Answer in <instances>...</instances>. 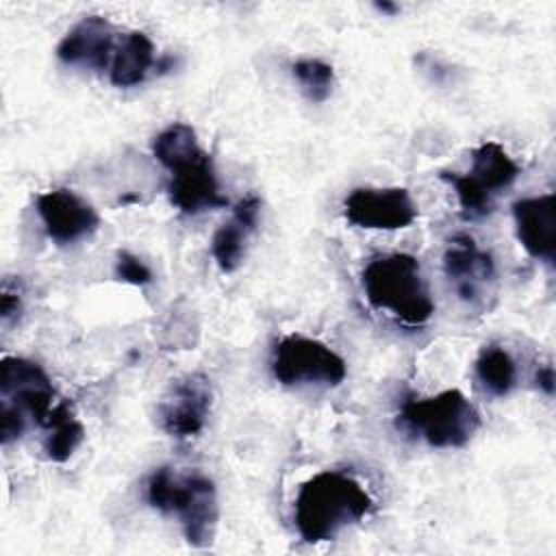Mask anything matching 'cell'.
Returning a JSON list of instances; mask_svg holds the SVG:
<instances>
[{
	"label": "cell",
	"mask_w": 556,
	"mask_h": 556,
	"mask_svg": "<svg viewBox=\"0 0 556 556\" xmlns=\"http://www.w3.org/2000/svg\"><path fill=\"white\" fill-rule=\"evenodd\" d=\"M371 510V497L358 480L343 471H319L302 482L293 517L306 543L330 541Z\"/></svg>",
	"instance_id": "obj_1"
},
{
	"label": "cell",
	"mask_w": 556,
	"mask_h": 556,
	"mask_svg": "<svg viewBox=\"0 0 556 556\" xmlns=\"http://www.w3.org/2000/svg\"><path fill=\"white\" fill-rule=\"evenodd\" d=\"M146 497L152 508L178 517L189 545L202 549L213 543L219 504L211 478L202 473L180 476L169 467H159L146 482Z\"/></svg>",
	"instance_id": "obj_2"
},
{
	"label": "cell",
	"mask_w": 556,
	"mask_h": 556,
	"mask_svg": "<svg viewBox=\"0 0 556 556\" xmlns=\"http://www.w3.org/2000/svg\"><path fill=\"white\" fill-rule=\"evenodd\" d=\"M363 289L374 308L391 313L406 326H421L434 313L419 261L410 254L395 252L374 258L363 269Z\"/></svg>",
	"instance_id": "obj_3"
},
{
	"label": "cell",
	"mask_w": 556,
	"mask_h": 556,
	"mask_svg": "<svg viewBox=\"0 0 556 556\" xmlns=\"http://www.w3.org/2000/svg\"><path fill=\"white\" fill-rule=\"evenodd\" d=\"M397 424L421 437L432 447H463L480 428V413L458 389L432 397H408L402 404Z\"/></svg>",
	"instance_id": "obj_4"
},
{
	"label": "cell",
	"mask_w": 556,
	"mask_h": 556,
	"mask_svg": "<svg viewBox=\"0 0 556 556\" xmlns=\"http://www.w3.org/2000/svg\"><path fill=\"white\" fill-rule=\"evenodd\" d=\"M271 374L285 387H337L345 380L348 367L345 361L326 343L302 334H287L274 348Z\"/></svg>",
	"instance_id": "obj_5"
},
{
	"label": "cell",
	"mask_w": 556,
	"mask_h": 556,
	"mask_svg": "<svg viewBox=\"0 0 556 556\" xmlns=\"http://www.w3.org/2000/svg\"><path fill=\"white\" fill-rule=\"evenodd\" d=\"M213 387L204 374H187L169 384L159 404L161 428L176 437H195L211 413Z\"/></svg>",
	"instance_id": "obj_6"
},
{
	"label": "cell",
	"mask_w": 556,
	"mask_h": 556,
	"mask_svg": "<svg viewBox=\"0 0 556 556\" xmlns=\"http://www.w3.org/2000/svg\"><path fill=\"white\" fill-rule=\"evenodd\" d=\"M343 213L358 228L397 230L417 219V204L404 187H358L345 198Z\"/></svg>",
	"instance_id": "obj_7"
},
{
	"label": "cell",
	"mask_w": 556,
	"mask_h": 556,
	"mask_svg": "<svg viewBox=\"0 0 556 556\" xmlns=\"http://www.w3.org/2000/svg\"><path fill=\"white\" fill-rule=\"evenodd\" d=\"M443 269L463 302L478 306L493 295L495 263L469 235H456L450 239L443 254Z\"/></svg>",
	"instance_id": "obj_8"
},
{
	"label": "cell",
	"mask_w": 556,
	"mask_h": 556,
	"mask_svg": "<svg viewBox=\"0 0 556 556\" xmlns=\"http://www.w3.org/2000/svg\"><path fill=\"white\" fill-rule=\"evenodd\" d=\"M169 200L185 215H198L202 211L228 204L226 195L219 191L213 159L204 150H198L195 154L178 161L174 167H169Z\"/></svg>",
	"instance_id": "obj_9"
},
{
	"label": "cell",
	"mask_w": 556,
	"mask_h": 556,
	"mask_svg": "<svg viewBox=\"0 0 556 556\" xmlns=\"http://www.w3.org/2000/svg\"><path fill=\"white\" fill-rule=\"evenodd\" d=\"M0 393L4 402L20 406L39 426H46L54 410V389L41 365L22 358L4 356L0 363Z\"/></svg>",
	"instance_id": "obj_10"
},
{
	"label": "cell",
	"mask_w": 556,
	"mask_h": 556,
	"mask_svg": "<svg viewBox=\"0 0 556 556\" xmlns=\"http://www.w3.org/2000/svg\"><path fill=\"white\" fill-rule=\"evenodd\" d=\"M37 213L46 235L59 245H67L93 235L100 226L96 208L70 189H52L37 198Z\"/></svg>",
	"instance_id": "obj_11"
},
{
	"label": "cell",
	"mask_w": 556,
	"mask_h": 556,
	"mask_svg": "<svg viewBox=\"0 0 556 556\" xmlns=\"http://www.w3.org/2000/svg\"><path fill=\"white\" fill-rule=\"evenodd\" d=\"M119 35L115 26L100 15H87L76 22L56 46L59 61L76 67L109 70Z\"/></svg>",
	"instance_id": "obj_12"
},
{
	"label": "cell",
	"mask_w": 556,
	"mask_h": 556,
	"mask_svg": "<svg viewBox=\"0 0 556 556\" xmlns=\"http://www.w3.org/2000/svg\"><path fill=\"white\" fill-rule=\"evenodd\" d=\"M515 230L523 250L539 261L554 263L556 256V202L554 193L523 198L513 204Z\"/></svg>",
	"instance_id": "obj_13"
},
{
	"label": "cell",
	"mask_w": 556,
	"mask_h": 556,
	"mask_svg": "<svg viewBox=\"0 0 556 556\" xmlns=\"http://www.w3.org/2000/svg\"><path fill=\"white\" fill-rule=\"evenodd\" d=\"M261 215V198L250 193L237 202L232 217L224 222L211 241V252L222 271H235L245 254V241L256 230Z\"/></svg>",
	"instance_id": "obj_14"
},
{
	"label": "cell",
	"mask_w": 556,
	"mask_h": 556,
	"mask_svg": "<svg viewBox=\"0 0 556 556\" xmlns=\"http://www.w3.org/2000/svg\"><path fill=\"white\" fill-rule=\"evenodd\" d=\"M154 67V43L141 30L119 35L115 54L109 65V78L115 87H135L146 80Z\"/></svg>",
	"instance_id": "obj_15"
},
{
	"label": "cell",
	"mask_w": 556,
	"mask_h": 556,
	"mask_svg": "<svg viewBox=\"0 0 556 556\" xmlns=\"http://www.w3.org/2000/svg\"><path fill=\"white\" fill-rule=\"evenodd\" d=\"M467 174L495 198L517 180L519 165L500 143L484 141L471 152V169Z\"/></svg>",
	"instance_id": "obj_16"
},
{
	"label": "cell",
	"mask_w": 556,
	"mask_h": 556,
	"mask_svg": "<svg viewBox=\"0 0 556 556\" xmlns=\"http://www.w3.org/2000/svg\"><path fill=\"white\" fill-rule=\"evenodd\" d=\"M43 428L48 430L43 450H46V456L54 463H65L76 452V447L83 443V437H85L83 424L74 417L72 408L65 402H59L54 406Z\"/></svg>",
	"instance_id": "obj_17"
},
{
	"label": "cell",
	"mask_w": 556,
	"mask_h": 556,
	"mask_svg": "<svg viewBox=\"0 0 556 556\" xmlns=\"http://www.w3.org/2000/svg\"><path fill=\"white\" fill-rule=\"evenodd\" d=\"M476 376L484 391L504 397L517 384V365L504 348L484 345L476 358Z\"/></svg>",
	"instance_id": "obj_18"
},
{
	"label": "cell",
	"mask_w": 556,
	"mask_h": 556,
	"mask_svg": "<svg viewBox=\"0 0 556 556\" xmlns=\"http://www.w3.org/2000/svg\"><path fill=\"white\" fill-rule=\"evenodd\" d=\"M200 148L198 135L189 124L176 122L169 124L165 130H161L152 141V154L154 159L165 165L167 169L174 167L178 161L195 154Z\"/></svg>",
	"instance_id": "obj_19"
},
{
	"label": "cell",
	"mask_w": 556,
	"mask_h": 556,
	"mask_svg": "<svg viewBox=\"0 0 556 556\" xmlns=\"http://www.w3.org/2000/svg\"><path fill=\"white\" fill-rule=\"evenodd\" d=\"M441 178L454 187L465 219H480L493 211V195L482 189L469 174L441 172Z\"/></svg>",
	"instance_id": "obj_20"
},
{
	"label": "cell",
	"mask_w": 556,
	"mask_h": 556,
	"mask_svg": "<svg viewBox=\"0 0 556 556\" xmlns=\"http://www.w3.org/2000/svg\"><path fill=\"white\" fill-rule=\"evenodd\" d=\"M291 72L311 102H324L334 87V70L321 59H300L291 65Z\"/></svg>",
	"instance_id": "obj_21"
},
{
	"label": "cell",
	"mask_w": 556,
	"mask_h": 556,
	"mask_svg": "<svg viewBox=\"0 0 556 556\" xmlns=\"http://www.w3.org/2000/svg\"><path fill=\"white\" fill-rule=\"evenodd\" d=\"M115 278L135 287H143L152 282V271L139 256H135L128 250H122L115 258Z\"/></svg>",
	"instance_id": "obj_22"
},
{
	"label": "cell",
	"mask_w": 556,
	"mask_h": 556,
	"mask_svg": "<svg viewBox=\"0 0 556 556\" xmlns=\"http://www.w3.org/2000/svg\"><path fill=\"white\" fill-rule=\"evenodd\" d=\"M22 408L2 400V413H0V441L2 445H9L11 441H17L24 434V417Z\"/></svg>",
	"instance_id": "obj_23"
},
{
	"label": "cell",
	"mask_w": 556,
	"mask_h": 556,
	"mask_svg": "<svg viewBox=\"0 0 556 556\" xmlns=\"http://www.w3.org/2000/svg\"><path fill=\"white\" fill-rule=\"evenodd\" d=\"M20 311H22V298H20V291L17 287L13 289L9 282L2 285V293H0V319L2 324H11V319L20 317Z\"/></svg>",
	"instance_id": "obj_24"
},
{
	"label": "cell",
	"mask_w": 556,
	"mask_h": 556,
	"mask_svg": "<svg viewBox=\"0 0 556 556\" xmlns=\"http://www.w3.org/2000/svg\"><path fill=\"white\" fill-rule=\"evenodd\" d=\"M536 384H539L547 395L554 393V369H552V365H545V367H541V369L536 371Z\"/></svg>",
	"instance_id": "obj_25"
},
{
	"label": "cell",
	"mask_w": 556,
	"mask_h": 556,
	"mask_svg": "<svg viewBox=\"0 0 556 556\" xmlns=\"http://www.w3.org/2000/svg\"><path fill=\"white\" fill-rule=\"evenodd\" d=\"M376 9H378V11H384V13H397V11H400V9H397L395 4H391V2H378Z\"/></svg>",
	"instance_id": "obj_26"
}]
</instances>
